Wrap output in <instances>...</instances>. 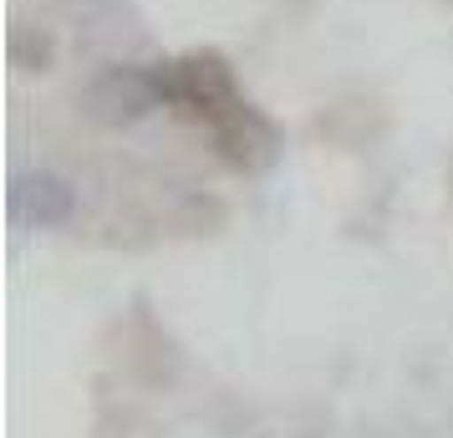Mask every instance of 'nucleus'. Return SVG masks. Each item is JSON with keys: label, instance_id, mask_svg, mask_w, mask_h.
<instances>
[]
</instances>
